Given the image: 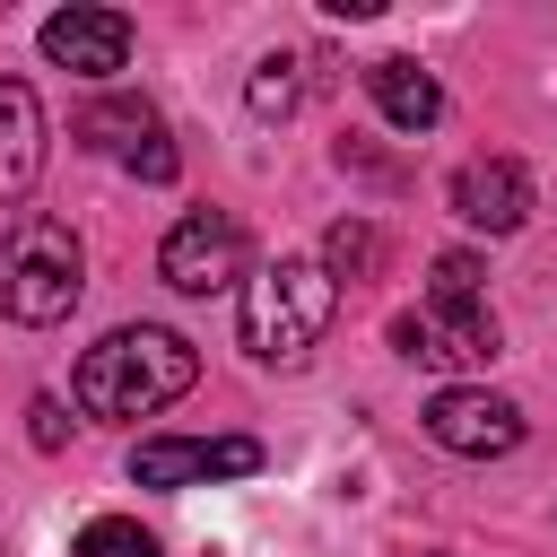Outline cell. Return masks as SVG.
I'll return each instance as SVG.
<instances>
[{
    "instance_id": "obj_6",
    "label": "cell",
    "mask_w": 557,
    "mask_h": 557,
    "mask_svg": "<svg viewBox=\"0 0 557 557\" xmlns=\"http://www.w3.org/2000/svg\"><path fill=\"white\" fill-rule=\"evenodd\" d=\"M78 139L96 148V157H113L122 174H139V183H174V139H165V122H157V104H139V96H104V104H87L78 113Z\"/></svg>"
},
{
    "instance_id": "obj_11",
    "label": "cell",
    "mask_w": 557,
    "mask_h": 557,
    "mask_svg": "<svg viewBox=\"0 0 557 557\" xmlns=\"http://www.w3.org/2000/svg\"><path fill=\"white\" fill-rule=\"evenodd\" d=\"M44 174V104L26 78L0 70V200H26Z\"/></svg>"
},
{
    "instance_id": "obj_9",
    "label": "cell",
    "mask_w": 557,
    "mask_h": 557,
    "mask_svg": "<svg viewBox=\"0 0 557 557\" xmlns=\"http://www.w3.org/2000/svg\"><path fill=\"white\" fill-rule=\"evenodd\" d=\"M44 61L78 78H113L131 61V17L122 9H52L44 17Z\"/></svg>"
},
{
    "instance_id": "obj_10",
    "label": "cell",
    "mask_w": 557,
    "mask_h": 557,
    "mask_svg": "<svg viewBox=\"0 0 557 557\" xmlns=\"http://www.w3.org/2000/svg\"><path fill=\"white\" fill-rule=\"evenodd\" d=\"M453 218L479 226V235H513V226L531 218V174H522V157H470V165L453 174Z\"/></svg>"
},
{
    "instance_id": "obj_3",
    "label": "cell",
    "mask_w": 557,
    "mask_h": 557,
    "mask_svg": "<svg viewBox=\"0 0 557 557\" xmlns=\"http://www.w3.org/2000/svg\"><path fill=\"white\" fill-rule=\"evenodd\" d=\"M331 305H339V278L305 252H278L270 270L244 278V348L261 366H296L331 331Z\"/></svg>"
},
{
    "instance_id": "obj_16",
    "label": "cell",
    "mask_w": 557,
    "mask_h": 557,
    "mask_svg": "<svg viewBox=\"0 0 557 557\" xmlns=\"http://www.w3.org/2000/svg\"><path fill=\"white\" fill-rule=\"evenodd\" d=\"M244 96H252V113H261V122H270V113H287V104H296V61H287V52H270V61L252 70V87H244Z\"/></svg>"
},
{
    "instance_id": "obj_8",
    "label": "cell",
    "mask_w": 557,
    "mask_h": 557,
    "mask_svg": "<svg viewBox=\"0 0 557 557\" xmlns=\"http://www.w3.org/2000/svg\"><path fill=\"white\" fill-rule=\"evenodd\" d=\"M392 348L418 366H487L496 357V313L487 305H418L392 322Z\"/></svg>"
},
{
    "instance_id": "obj_17",
    "label": "cell",
    "mask_w": 557,
    "mask_h": 557,
    "mask_svg": "<svg viewBox=\"0 0 557 557\" xmlns=\"http://www.w3.org/2000/svg\"><path fill=\"white\" fill-rule=\"evenodd\" d=\"M26 418H35V426H26V435H35V444H44V453H52V444H61V435H70V426H61V400H26Z\"/></svg>"
},
{
    "instance_id": "obj_1",
    "label": "cell",
    "mask_w": 557,
    "mask_h": 557,
    "mask_svg": "<svg viewBox=\"0 0 557 557\" xmlns=\"http://www.w3.org/2000/svg\"><path fill=\"white\" fill-rule=\"evenodd\" d=\"M191 383H200V357H191L183 331H165V322H122V331H104V339L78 357L70 400H78L87 418H157V409L183 400Z\"/></svg>"
},
{
    "instance_id": "obj_13",
    "label": "cell",
    "mask_w": 557,
    "mask_h": 557,
    "mask_svg": "<svg viewBox=\"0 0 557 557\" xmlns=\"http://www.w3.org/2000/svg\"><path fill=\"white\" fill-rule=\"evenodd\" d=\"M322 270H331V278H374V270H383V226L339 218V226L322 235Z\"/></svg>"
},
{
    "instance_id": "obj_2",
    "label": "cell",
    "mask_w": 557,
    "mask_h": 557,
    "mask_svg": "<svg viewBox=\"0 0 557 557\" xmlns=\"http://www.w3.org/2000/svg\"><path fill=\"white\" fill-rule=\"evenodd\" d=\"M78 296H87V244H78V226L52 218V209H17L9 235H0V313L26 322V331H44Z\"/></svg>"
},
{
    "instance_id": "obj_4",
    "label": "cell",
    "mask_w": 557,
    "mask_h": 557,
    "mask_svg": "<svg viewBox=\"0 0 557 557\" xmlns=\"http://www.w3.org/2000/svg\"><path fill=\"white\" fill-rule=\"evenodd\" d=\"M157 278H165L174 296H218V287H235V278H244V226H235L226 209L174 218L165 244H157Z\"/></svg>"
},
{
    "instance_id": "obj_15",
    "label": "cell",
    "mask_w": 557,
    "mask_h": 557,
    "mask_svg": "<svg viewBox=\"0 0 557 557\" xmlns=\"http://www.w3.org/2000/svg\"><path fill=\"white\" fill-rule=\"evenodd\" d=\"M479 252H435V287H426V305H479Z\"/></svg>"
},
{
    "instance_id": "obj_12",
    "label": "cell",
    "mask_w": 557,
    "mask_h": 557,
    "mask_svg": "<svg viewBox=\"0 0 557 557\" xmlns=\"http://www.w3.org/2000/svg\"><path fill=\"white\" fill-rule=\"evenodd\" d=\"M366 96L383 104L392 131H435V122H444V87H435V70H418L409 52H383V61L366 70Z\"/></svg>"
},
{
    "instance_id": "obj_5",
    "label": "cell",
    "mask_w": 557,
    "mask_h": 557,
    "mask_svg": "<svg viewBox=\"0 0 557 557\" xmlns=\"http://www.w3.org/2000/svg\"><path fill=\"white\" fill-rule=\"evenodd\" d=\"M261 444L252 435H139L131 479L139 487H209V479H252Z\"/></svg>"
},
{
    "instance_id": "obj_14",
    "label": "cell",
    "mask_w": 557,
    "mask_h": 557,
    "mask_svg": "<svg viewBox=\"0 0 557 557\" xmlns=\"http://www.w3.org/2000/svg\"><path fill=\"white\" fill-rule=\"evenodd\" d=\"M70 557H165V548H157L131 513H96V522L70 540Z\"/></svg>"
},
{
    "instance_id": "obj_7",
    "label": "cell",
    "mask_w": 557,
    "mask_h": 557,
    "mask_svg": "<svg viewBox=\"0 0 557 557\" xmlns=\"http://www.w3.org/2000/svg\"><path fill=\"white\" fill-rule=\"evenodd\" d=\"M426 435L444 453H461V461H496V453L522 444V409L505 392H487V383H444L426 400Z\"/></svg>"
}]
</instances>
